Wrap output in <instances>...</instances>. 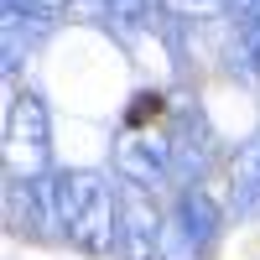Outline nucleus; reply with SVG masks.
I'll list each match as a JSON object with an SVG mask.
<instances>
[{
	"mask_svg": "<svg viewBox=\"0 0 260 260\" xmlns=\"http://www.w3.org/2000/svg\"><path fill=\"white\" fill-rule=\"evenodd\" d=\"M52 213L57 229L83 250H120V192L104 187L94 172L52 177Z\"/></svg>",
	"mask_w": 260,
	"mask_h": 260,
	"instance_id": "obj_1",
	"label": "nucleus"
},
{
	"mask_svg": "<svg viewBox=\"0 0 260 260\" xmlns=\"http://www.w3.org/2000/svg\"><path fill=\"white\" fill-rule=\"evenodd\" d=\"M219 234V208L203 187H187L177 208L161 219V260H198L208 240Z\"/></svg>",
	"mask_w": 260,
	"mask_h": 260,
	"instance_id": "obj_2",
	"label": "nucleus"
},
{
	"mask_svg": "<svg viewBox=\"0 0 260 260\" xmlns=\"http://www.w3.org/2000/svg\"><path fill=\"white\" fill-rule=\"evenodd\" d=\"M6 146H11V177H37L47 167V110H42L37 94L11 104Z\"/></svg>",
	"mask_w": 260,
	"mask_h": 260,
	"instance_id": "obj_3",
	"label": "nucleus"
},
{
	"mask_svg": "<svg viewBox=\"0 0 260 260\" xmlns=\"http://www.w3.org/2000/svg\"><path fill=\"white\" fill-rule=\"evenodd\" d=\"M115 172L130 187H156L172 177V136H136L115 151Z\"/></svg>",
	"mask_w": 260,
	"mask_h": 260,
	"instance_id": "obj_4",
	"label": "nucleus"
},
{
	"mask_svg": "<svg viewBox=\"0 0 260 260\" xmlns=\"http://www.w3.org/2000/svg\"><path fill=\"white\" fill-rule=\"evenodd\" d=\"M161 115H167V94L161 89H141L130 99V110H125V130H151Z\"/></svg>",
	"mask_w": 260,
	"mask_h": 260,
	"instance_id": "obj_5",
	"label": "nucleus"
},
{
	"mask_svg": "<svg viewBox=\"0 0 260 260\" xmlns=\"http://www.w3.org/2000/svg\"><path fill=\"white\" fill-rule=\"evenodd\" d=\"M16 6H26V11H37V16H62L73 0H16Z\"/></svg>",
	"mask_w": 260,
	"mask_h": 260,
	"instance_id": "obj_6",
	"label": "nucleus"
}]
</instances>
